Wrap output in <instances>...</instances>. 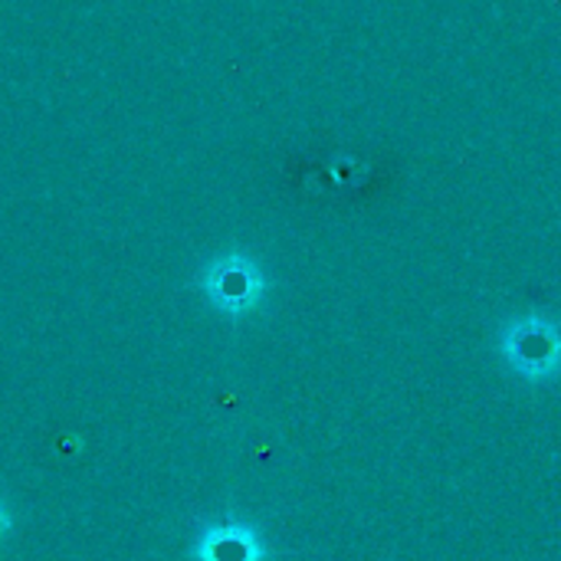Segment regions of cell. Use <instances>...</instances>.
<instances>
[{
	"label": "cell",
	"mask_w": 561,
	"mask_h": 561,
	"mask_svg": "<svg viewBox=\"0 0 561 561\" xmlns=\"http://www.w3.org/2000/svg\"><path fill=\"white\" fill-rule=\"evenodd\" d=\"M506 358L510 365L526 375V378H546L552 371H559L561 365V335L556 325L542 322V319H529V322H516L506 332Z\"/></svg>",
	"instance_id": "cell-1"
},
{
	"label": "cell",
	"mask_w": 561,
	"mask_h": 561,
	"mask_svg": "<svg viewBox=\"0 0 561 561\" xmlns=\"http://www.w3.org/2000/svg\"><path fill=\"white\" fill-rule=\"evenodd\" d=\"M260 293H263V283L256 276L253 266H247L243 260H227L210 279H207V296L214 306L240 316L247 309H253L260 302Z\"/></svg>",
	"instance_id": "cell-2"
},
{
	"label": "cell",
	"mask_w": 561,
	"mask_h": 561,
	"mask_svg": "<svg viewBox=\"0 0 561 561\" xmlns=\"http://www.w3.org/2000/svg\"><path fill=\"white\" fill-rule=\"evenodd\" d=\"M197 561H263V546L247 526L227 523L204 533L197 546Z\"/></svg>",
	"instance_id": "cell-3"
},
{
	"label": "cell",
	"mask_w": 561,
	"mask_h": 561,
	"mask_svg": "<svg viewBox=\"0 0 561 561\" xmlns=\"http://www.w3.org/2000/svg\"><path fill=\"white\" fill-rule=\"evenodd\" d=\"M7 529H10V519H7V513H3V506H0V539H3Z\"/></svg>",
	"instance_id": "cell-4"
}]
</instances>
